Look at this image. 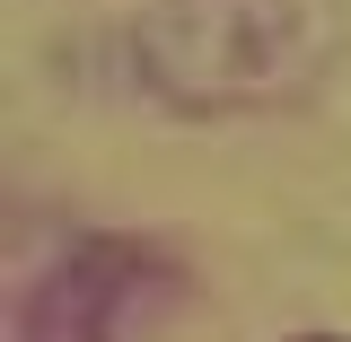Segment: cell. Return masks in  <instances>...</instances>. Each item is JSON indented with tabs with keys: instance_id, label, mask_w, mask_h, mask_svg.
<instances>
[{
	"instance_id": "1",
	"label": "cell",
	"mask_w": 351,
	"mask_h": 342,
	"mask_svg": "<svg viewBox=\"0 0 351 342\" xmlns=\"http://www.w3.org/2000/svg\"><path fill=\"white\" fill-rule=\"evenodd\" d=\"M343 44V0H158L132 27V62L167 114L228 123V114H281L316 97Z\"/></svg>"
},
{
	"instance_id": "2",
	"label": "cell",
	"mask_w": 351,
	"mask_h": 342,
	"mask_svg": "<svg viewBox=\"0 0 351 342\" xmlns=\"http://www.w3.org/2000/svg\"><path fill=\"white\" fill-rule=\"evenodd\" d=\"M167 281L158 246L141 237H80L18 307V342H123L141 299Z\"/></svg>"
}]
</instances>
